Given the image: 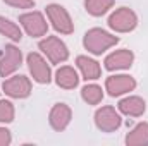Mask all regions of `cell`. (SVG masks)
<instances>
[{
  "mask_svg": "<svg viewBox=\"0 0 148 146\" xmlns=\"http://www.w3.org/2000/svg\"><path fill=\"white\" fill-rule=\"evenodd\" d=\"M105 88L109 91L110 96H119L122 93H127V91H133L136 88V81L131 77V76H110L107 81H105Z\"/></svg>",
  "mask_w": 148,
  "mask_h": 146,
  "instance_id": "obj_9",
  "label": "cell"
},
{
  "mask_svg": "<svg viewBox=\"0 0 148 146\" xmlns=\"http://www.w3.org/2000/svg\"><path fill=\"white\" fill-rule=\"evenodd\" d=\"M55 81H57V84H59L60 88H64V89H73V88L77 86L79 77H77V74H76V71H74L73 67L66 65V67H60V69L57 71Z\"/></svg>",
  "mask_w": 148,
  "mask_h": 146,
  "instance_id": "obj_14",
  "label": "cell"
},
{
  "mask_svg": "<svg viewBox=\"0 0 148 146\" xmlns=\"http://www.w3.org/2000/svg\"><path fill=\"white\" fill-rule=\"evenodd\" d=\"M28 67L29 72L33 74V79L40 84H48L50 83V67L47 65V62L43 60V57L40 53H29L28 55Z\"/></svg>",
  "mask_w": 148,
  "mask_h": 146,
  "instance_id": "obj_7",
  "label": "cell"
},
{
  "mask_svg": "<svg viewBox=\"0 0 148 146\" xmlns=\"http://www.w3.org/2000/svg\"><path fill=\"white\" fill-rule=\"evenodd\" d=\"M136 24H138V17L127 7L117 9L110 17H109V26H110L112 29L119 31V33H127V31L134 29Z\"/></svg>",
  "mask_w": 148,
  "mask_h": 146,
  "instance_id": "obj_3",
  "label": "cell"
},
{
  "mask_svg": "<svg viewBox=\"0 0 148 146\" xmlns=\"http://www.w3.org/2000/svg\"><path fill=\"white\" fill-rule=\"evenodd\" d=\"M127 146H147L148 145V124H138L127 136H126Z\"/></svg>",
  "mask_w": 148,
  "mask_h": 146,
  "instance_id": "obj_16",
  "label": "cell"
},
{
  "mask_svg": "<svg viewBox=\"0 0 148 146\" xmlns=\"http://www.w3.org/2000/svg\"><path fill=\"white\" fill-rule=\"evenodd\" d=\"M3 91L5 95L12 98H26L31 93V83L26 76H14L3 83Z\"/></svg>",
  "mask_w": 148,
  "mask_h": 146,
  "instance_id": "obj_6",
  "label": "cell"
},
{
  "mask_svg": "<svg viewBox=\"0 0 148 146\" xmlns=\"http://www.w3.org/2000/svg\"><path fill=\"white\" fill-rule=\"evenodd\" d=\"M47 16H48V19H50L52 26H53L59 33H62V35H71V33H73V29H74L73 21H71L67 10H66L64 7H60V5H57V3L48 5V7H47Z\"/></svg>",
  "mask_w": 148,
  "mask_h": 146,
  "instance_id": "obj_4",
  "label": "cell"
},
{
  "mask_svg": "<svg viewBox=\"0 0 148 146\" xmlns=\"http://www.w3.org/2000/svg\"><path fill=\"white\" fill-rule=\"evenodd\" d=\"M14 120V107L10 102L0 100V122H12Z\"/></svg>",
  "mask_w": 148,
  "mask_h": 146,
  "instance_id": "obj_20",
  "label": "cell"
},
{
  "mask_svg": "<svg viewBox=\"0 0 148 146\" xmlns=\"http://www.w3.org/2000/svg\"><path fill=\"white\" fill-rule=\"evenodd\" d=\"M114 0H86L84 2V7L86 10L91 14V16H103L109 9L112 7Z\"/></svg>",
  "mask_w": 148,
  "mask_h": 146,
  "instance_id": "obj_18",
  "label": "cell"
},
{
  "mask_svg": "<svg viewBox=\"0 0 148 146\" xmlns=\"http://www.w3.org/2000/svg\"><path fill=\"white\" fill-rule=\"evenodd\" d=\"M121 122H122L121 115L112 107H102L100 110H97V113H95V124L103 132H112V131L119 129Z\"/></svg>",
  "mask_w": 148,
  "mask_h": 146,
  "instance_id": "obj_5",
  "label": "cell"
},
{
  "mask_svg": "<svg viewBox=\"0 0 148 146\" xmlns=\"http://www.w3.org/2000/svg\"><path fill=\"white\" fill-rule=\"evenodd\" d=\"M3 2L12 5V7H19V9H31V7H35L33 0H3Z\"/></svg>",
  "mask_w": 148,
  "mask_h": 146,
  "instance_id": "obj_21",
  "label": "cell"
},
{
  "mask_svg": "<svg viewBox=\"0 0 148 146\" xmlns=\"http://www.w3.org/2000/svg\"><path fill=\"white\" fill-rule=\"evenodd\" d=\"M0 33H2L3 36L14 40V41H19V40L23 38V33H21L19 26H16L12 21L5 19V17H2V16H0Z\"/></svg>",
  "mask_w": 148,
  "mask_h": 146,
  "instance_id": "obj_19",
  "label": "cell"
},
{
  "mask_svg": "<svg viewBox=\"0 0 148 146\" xmlns=\"http://www.w3.org/2000/svg\"><path fill=\"white\" fill-rule=\"evenodd\" d=\"M10 143V131L0 127V146H7Z\"/></svg>",
  "mask_w": 148,
  "mask_h": 146,
  "instance_id": "obj_22",
  "label": "cell"
},
{
  "mask_svg": "<svg viewBox=\"0 0 148 146\" xmlns=\"http://www.w3.org/2000/svg\"><path fill=\"white\" fill-rule=\"evenodd\" d=\"M21 52L19 48H16L14 45H7L5 52L0 59V76L7 77L9 74H12L19 65H21Z\"/></svg>",
  "mask_w": 148,
  "mask_h": 146,
  "instance_id": "obj_10",
  "label": "cell"
},
{
  "mask_svg": "<svg viewBox=\"0 0 148 146\" xmlns=\"http://www.w3.org/2000/svg\"><path fill=\"white\" fill-rule=\"evenodd\" d=\"M19 23L23 24V28L26 29V33L29 36L36 38V36H43L47 33V23L43 19V16L40 12H28L23 14L19 17Z\"/></svg>",
  "mask_w": 148,
  "mask_h": 146,
  "instance_id": "obj_8",
  "label": "cell"
},
{
  "mask_svg": "<svg viewBox=\"0 0 148 146\" xmlns=\"http://www.w3.org/2000/svg\"><path fill=\"white\" fill-rule=\"evenodd\" d=\"M71 122V108L64 103H57L50 112V126L55 131H64Z\"/></svg>",
  "mask_w": 148,
  "mask_h": 146,
  "instance_id": "obj_12",
  "label": "cell"
},
{
  "mask_svg": "<svg viewBox=\"0 0 148 146\" xmlns=\"http://www.w3.org/2000/svg\"><path fill=\"white\" fill-rule=\"evenodd\" d=\"M76 64H77V67L81 69V72H83V77L86 79V81H91V79H98L100 77V74H102V69H100V65H98V62L97 60H93V59H88V57H77L76 59Z\"/></svg>",
  "mask_w": 148,
  "mask_h": 146,
  "instance_id": "obj_13",
  "label": "cell"
},
{
  "mask_svg": "<svg viewBox=\"0 0 148 146\" xmlns=\"http://www.w3.org/2000/svg\"><path fill=\"white\" fill-rule=\"evenodd\" d=\"M134 60V55L131 50H119L110 53L105 59V69L107 71H117V69H129Z\"/></svg>",
  "mask_w": 148,
  "mask_h": 146,
  "instance_id": "obj_11",
  "label": "cell"
},
{
  "mask_svg": "<svg viewBox=\"0 0 148 146\" xmlns=\"http://www.w3.org/2000/svg\"><path fill=\"white\" fill-rule=\"evenodd\" d=\"M81 96H83V100H84L86 103L97 105V103L102 102L103 93H102V88H100V86H97V84H88V86H84V88L81 89Z\"/></svg>",
  "mask_w": 148,
  "mask_h": 146,
  "instance_id": "obj_17",
  "label": "cell"
},
{
  "mask_svg": "<svg viewBox=\"0 0 148 146\" xmlns=\"http://www.w3.org/2000/svg\"><path fill=\"white\" fill-rule=\"evenodd\" d=\"M40 50L50 59L52 64H60V62L67 60V57H69L67 46L57 36H48L47 40L40 41Z\"/></svg>",
  "mask_w": 148,
  "mask_h": 146,
  "instance_id": "obj_2",
  "label": "cell"
},
{
  "mask_svg": "<svg viewBox=\"0 0 148 146\" xmlns=\"http://www.w3.org/2000/svg\"><path fill=\"white\" fill-rule=\"evenodd\" d=\"M119 110L126 115H131V117H140L143 112H145V102L138 96H129V98H124L121 103H119Z\"/></svg>",
  "mask_w": 148,
  "mask_h": 146,
  "instance_id": "obj_15",
  "label": "cell"
},
{
  "mask_svg": "<svg viewBox=\"0 0 148 146\" xmlns=\"http://www.w3.org/2000/svg\"><path fill=\"white\" fill-rule=\"evenodd\" d=\"M117 41H119L117 36H112L110 33H107V31H103V29H100V28L90 29V31L84 35V40H83L86 50L91 52V53H95V55H102L107 48L114 46Z\"/></svg>",
  "mask_w": 148,
  "mask_h": 146,
  "instance_id": "obj_1",
  "label": "cell"
}]
</instances>
